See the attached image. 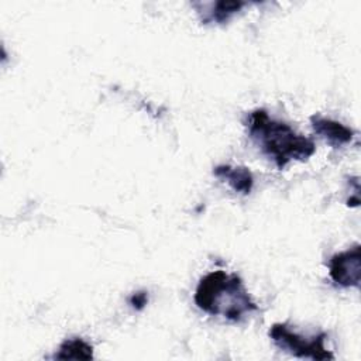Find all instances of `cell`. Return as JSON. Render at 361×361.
I'll list each match as a JSON object with an SVG mask.
<instances>
[{
  "label": "cell",
  "mask_w": 361,
  "mask_h": 361,
  "mask_svg": "<svg viewBox=\"0 0 361 361\" xmlns=\"http://www.w3.org/2000/svg\"><path fill=\"white\" fill-rule=\"evenodd\" d=\"M247 128L252 142L281 171L290 161H306L316 152L312 138L298 134L289 124L269 117L264 109L250 113Z\"/></svg>",
  "instance_id": "cell-1"
},
{
  "label": "cell",
  "mask_w": 361,
  "mask_h": 361,
  "mask_svg": "<svg viewBox=\"0 0 361 361\" xmlns=\"http://www.w3.org/2000/svg\"><path fill=\"white\" fill-rule=\"evenodd\" d=\"M193 300L204 313L235 323L258 310L243 279L237 274H227L221 269L212 271L199 281Z\"/></svg>",
  "instance_id": "cell-2"
},
{
  "label": "cell",
  "mask_w": 361,
  "mask_h": 361,
  "mask_svg": "<svg viewBox=\"0 0 361 361\" xmlns=\"http://www.w3.org/2000/svg\"><path fill=\"white\" fill-rule=\"evenodd\" d=\"M274 344L282 351L298 357L312 360H334V354L324 347L326 333L305 337L292 330L286 323H274L268 331Z\"/></svg>",
  "instance_id": "cell-3"
},
{
  "label": "cell",
  "mask_w": 361,
  "mask_h": 361,
  "mask_svg": "<svg viewBox=\"0 0 361 361\" xmlns=\"http://www.w3.org/2000/svg\"><path fill=\"white\" fill-rule=\"evenodd\" d=\"M329 275L331 281L343 288H358L361 281V245L334 254L329 262Z\"/></svg>",
  "instance_id": "cell-4"
},
{
  "label": "cell",
  "mask_w": 361,
  "mask_h": 361,
  "mask_svg": "<svg viewBox=\"0 0 361 361\" xmlns=\"http://www.w3.org/2000/svg\"><path fill=\"white\" fill-rule=\"evenodd\" d=\"M310 124L313 131L334 148H340L351 142L354 137V130L341 124L340 121L323 117L320 114H313L310 117Z\"/></svg>",
  "instance_id": "cell-5"
},
{
  "label": "cell",
  "mask_w": 361,
  "mask_h": 361,
  "mask_svg": "<svg viewBox=\"0 0 361 361\" xmlns=\"http://www.w3.org/2000/svg\"><path fill=\"white\" fill-rule=\"evenodd\" d=\"M214 176L223 179L228 186L243 196L251 193L254 186V176L251 171L245 166H231V165H217L213 169Z\"/></svg>",
  "instance_id": "cell-6"
},
{
  "label": "cell",
  "mask_w": 361,
  "mask_h": 361,
  "mask_svg": "<svg viewBox=\"0 0 361 361\" xmlns=\"http://www.w3.org/2000/svg\"><path fill=\"white\" fill-rule=\"evenodd\" d=\"M55 360H92L93 347L80 337H71L61 343L58 351L52 355Z\"/></svg>",
  "instance_id": "cell-7"
},
{
  "label": "cell",
  "mask_w": 361,
  "mask_h": 361,
  "mask_svg": "<svg viewBox=\"0 0 361 361\" xmlns=\"http://www.w3.org/2000/svg\"><path fill=\"white\" fill-rule=\"evenodd\" d=\"M245 6H247L245 1H226V0L214 1L210 4L209 11H203L202 23L203 24L227 23L234 14H237Z\"/></svg>",
  "instance_id": "cell-8"
},
{
  "label": "cell",
  "mask_w": 361,
  "mask_h": 361,
  "mask_svg": "<svg viewBox=\"0 0 361 361\" xmlns=\"http://www.w3.org/2000/svg\"><path fill=\"white\" fill-rule=\"evenodd\" d=\"M147 302H148V295H147L145 290L135 292V293H133V296L130 298V305H131L135 310L144 309V306L147 305Z\"/></svg>",
  "instance_id": "cell-9"
}]
</instances>
